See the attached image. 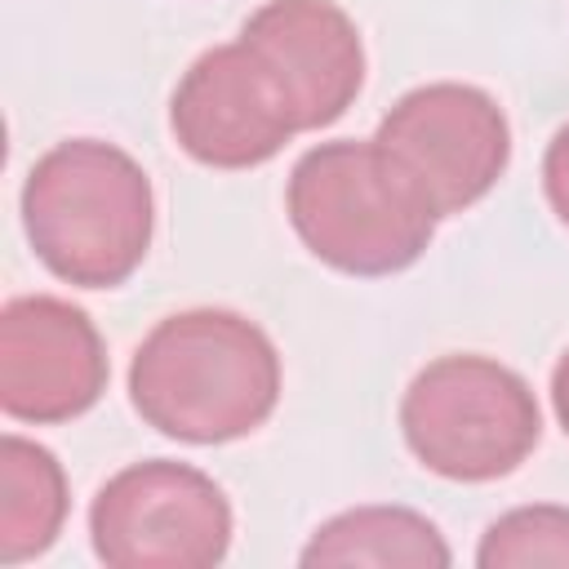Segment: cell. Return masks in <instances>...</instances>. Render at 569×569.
I'll return each mask as SVG.
<instances>
[{"instance_id": "obj_6", "label": "cell", "mask_w": 569, "mask_h": 569, "mask_svg": "<svg viewBox=\"0 0 569 569\" xmlns=\"http://www.w3.org/2000/svg\"><path fill=\"white\" fill-rule=\"evenodd\" d=\"M422 187L436 218H453L485 200L511 160V129L502 107L458 80L409 89L373 133Z\"/></svg>"}, {"instance_id": "obj_5", "label": "cell", "mask_w": 569, "mask_h": 569, "mask_svg": "<svg viewBox=\"0 0 569 569\" xmlns=\"http://www.w3.org/2000/svg\"><path fill=\"white\" fill-rule=\"evenodd\" d=\"M89 538L111 569H209L231 547V502L200 467L151 458L98 489Z\"/></svg>"}, {"instance_id": "obj_10", "label": "cell", "mask_w": 569, "mask_h": 569, "mask_svg": "<svg viewBox=\"0 0 569 569\" xmlns=\"http://www.w3.org/2000/svg\"><path fill=\"white\" fill-rule=\"evenodd\" d=\"M302 565H378V569H445L449 542L409 507H356L325 520L298 556Z\"/></svg>"}, {"instance_id": "obj_4", "label": "cell", "mask_w": 569, "mask_h": 569, "mask_svg": "<svg viewBox=\"0 0 569 569\" xmlns=\"http://www.w3.org/2000/svg\"><path fill=\"white\" fill-rule=\"evenodd\" d=\"M400 431L413 458L462 485L511 476L542 436L529 382L489 356H440L409 382Z\"/></svg>"}, {"instance_id": "obj_8", "label": "cell", "mask_w": 569, "mask_h": 569, "mask_svg": "<svg viewBox=\"0 0 569 569\" xmlns=\"http://www.w3.org/2000/svg\"><path fill=\"white\" fill-rule=\"evenodd\" d=\"M107 342L67 298L22 293L0 311V409L53 427L89 413L107 391Z\"/></svg>"}, {"instance_id": "obj_13", "label": "cell", "mask_w": 569, "mask_h": 569, "mask_svg": "<svg viewBox=\"0 0 569 569\" xmlns=\"http://www.w3.org/2000/svg\"><path fill=\"white\" fill-rule=\"evenodd\" d=\"M542 187H547V200H551L556 218L569 227V124H560L556 138L547 142V156H542Z\"/></svg>"}, {"instance_id": "obj_12", "label": "cell", "mask_w": 569, "mask_h": 569, "mask_svg": "<svg viewBox=\"0 0 569 569\" xmlns=\"http://www.w3.org/2000/svg\"><path fill=\"white\" fill-rule=\"evenodd\" d=\"M480 569H529V565H569V507H516L498 516L480 547Z\"/></svg>"}, {"instance_id": "obj_1", "label": "cell", "mask_w": 569, "mask_h": 569, "mask_svg": "<svg viewBox=\"0 0 569 569\" xmlns=\"http://www.w3.org/2000/svg\"><path fill=\"white\" fill-rule=\"evenodd\" d=\"M129 400L142 422L169 440H240L258 431L280 400L276 342L227 307L164 316L133 351Z\"/></svg>"}, {"instance_id": "obj_2", "label": "cell", "mask_w": 569, "mask_h": 569, "mask_svg": "<svg viewBox=\"0 0 569 569\" xmlns=\"http://www.w3.org/2000/svg\"><path fill=\"white\" fill-rule=\"evenodd\" d=\"M22 227L58 280L116 289L151 249L156 196L129 151L71 138L31 164L22 182Z\"/></svg>"}, {"instance_id": "obj_7", "label": "cell", "mask_w": 569, "mask_h": 569, "mask_svg": "<svg viewBox=\"0 0 569 569\" xmlns=\"http://www.w3.org/2000/svg\"><path fill=\"white\" fill-rule=\"evenodd\" d=\"M169 124L178 147L209 169L267 164L293 133H302L284 84L244 40L218 44L182 71Z\"/></svg>"}, {"instance_id": "obj_9", "label": "cell", "mask_w": 569, "mask_h": 569, "mask_svg": "<svg viewBox=\"0 0 569 569\" xmlns=\"http://www.w3.org/2000/svg\"><path fill=\"white\" fill-rule=\"evenodd\" d=\"M240 40L276 71L298 124L325 129L365 84V44L333 0H267L240 27Z\"/></svg>"}, {"instance_id": "obj_14", "label": "cell", "mask_w": 569, "mask_h": 569, "mask_svg": "<svg viewBox=\"0 0 569 569\" xmlns=\"http://www.w3.org/2000/svg\"><path fill=\"white\" fill-rule=\"evenodd\" d=\"M551 405H556V418H560V427L569 436V351L551 369Z\"/></svg>"}, {"instance_id": "obj_11", "label": "cell", "mask_w": 569, "mask_h": 569, "mask_svg": "<svg viewBox=\"0 0 569 569\" xmlns=\"http://www.w3.org/2000/svg\"><path fill=\"white\" fill-rule=\"evenodd\" d=\"M67 471L62 462L27 440H0V565H22L49 551L67 520Z\"/></svg>"}, {"instance_id": "obj_3", "label": "cell", "mask_w": 569, "mask_h": 569, "mask_svg": "<svg viewBox=\"0 0 569 569\" xmlns=\"http://www.w3.org/2000/svg\"><path fill=\"white\" fill-rule=\"evenodd\" d=\"M284 209L298 240L347 276L413 267L440 222L413 173L378 138L311 147L289 173Z\"/></svg>"}]
</instances>
